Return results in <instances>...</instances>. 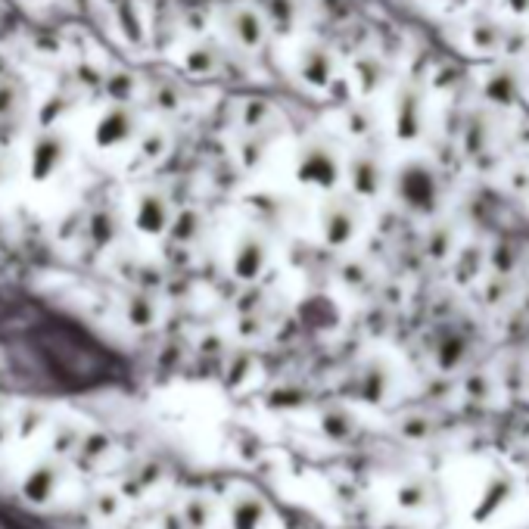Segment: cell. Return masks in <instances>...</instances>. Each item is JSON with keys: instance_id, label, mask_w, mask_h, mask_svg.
Instances as JSON below:
<instances>
[{"instance_id": "cell-1", "label": "cell", "mask_w": 529, "mask_h": 529, "mask_svg": "<svg viewBox=\"0 0 529 529\" xmlns=\"http://www.w3.org/2000/svg\"><path fill=\"white\" fill-rule=\"evenodd\" d=\"M337 175H340V165L324 144L306 147V153H302V159H299V178L315 181V184H333Z\"/></svg>"}, {"instance_id": "cell-2", "label": "cell", "mask_w": 529, "mask_h": 529, "mask_svg": "<svg viewBox=\"0 0 529 529\" xmlns=\"http://www.w3.org/2000/svg\"><path fill=\"white\" fill-rule=\"evenodd\" d=\"M264 264V247L259 237H247L237 249V259H234V271L240 274V281H253L256 274L262 271Z\"/></svg>"}, {"instance_id": "cell-3", "label": "cell", "mask_w": 529, "mask_h": 529, "mask_svg": "<svg viewBox=\"0 0 529 529\" xmlns=\"http://www.w3.org/2000/svg\"><path fill=\"white\" fill-rule=\"evenodd\" d=\"M331 50H321V47H312L306 56H302V63H299V72H302V79L306 81H312L315 88H324L327 81H331V75H333V66H331Z\"/></svg>"}, {"instance_id": "cell-4", "label": "cell", "mask_w": 529, "mask_h": 529, "mask_svg": "<svg viewBox=\"0 0 529 529\" xmlns=\"http://www.w3.org/2000/svg\"><path fill=\"white\" fill-rule=\"evenodd\" d=\"M355 231V215L349 206H331V212L324 215V237L331 243H346Z\"/></svg>"}, {"instance_id": "cell-5", "label": "cell", "mask_w": 529, "mask_h": 529, "mask_svg": "<svg viewBox=\"0 0 529 529\" xmlns=\"http://www.w3.org/2000/svg\"><path fill=\"white\" fill-rule=\"evenodd\" d=\"M349 175H352V184H355V190L358 193H365V197L367 193H377V187H380L377 163H371V159H355Z\"/></svg>"}]
</instances>
